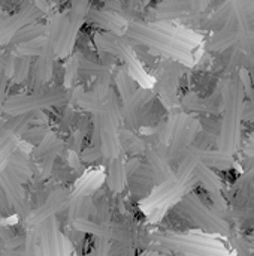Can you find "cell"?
Segmentation results:
<instances>
[{
	"label": "cell",
	"instance_id": "6da1fadb",
	"mask_svg": "<svg viewBox=\"0 0 254 256\" xmlns=\"http://www.w3.org/2000/svg\"><path fill=\"white\" fill-rule=\"evenodd\" d=\"M199 177H201V180L204 182V184L207 186V189L210 192H217L219 190V178L213 172L201 168L199 170Z\"/></svg>",
	"mask_w": 254,
	"mask_h": 256
}]
</instances>
